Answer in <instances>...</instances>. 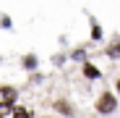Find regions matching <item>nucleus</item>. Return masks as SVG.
<instances>
[{
	"mask_svg": "<svg viewBox=\"0 0 120 118\" xmlns=\"http://www.w3.org/2000/svg\"><path fill=\"white\" fill-rule=\"evenodd\" d=\"M16 102V89H11V87H0V105L3 108H11Z\"/></svg>",
	"mask_w": 120,
	"mask_h": 118,
	"instance_id": "2",
	"label": "nucleus"
},
{
	"mask_svg": "<svg viewBox=\"0 0 120 118\" xmlns=\"http://www.w3.org/2000/svg\"><path fill=\"white\" fill-rule=\"evenodd\" d=\"M13 118H31V113H29L26 108H16V110H13Z\"/></svg>",
	"mask_w": 120,
	"mask_h": 118,
	"instance_id": "4",
	"label": "nucleus"
},
{
	"mask_svg": "<svg viewBox=\"0 0 120 118\" xmlns=\"http://www.w3.org/2000/svg\"><path fill=\"white\" fill-rule=\"evenodd\" d=\"M0 118H3V113H0Z\"/></svg>",
	"mask_w": 120,
	"mask_h": 118,
	"instance_id": "8",
	"label": "nucleus"
},
{
	"mask_svg": "<svg viewBox=\"0 0 120 118\" xmlns=\"http://www.w3.org/2000/svg\"><path fill=\"white\" fill-rule=\"evenodd\" d=\"M84 73H86V79H99V76H102V73H99V68L91 66V63H84Z\"/></svg>",
	"mask_w": 120,
	"mask_h": 118,
	"instance_id": "3",
	"label": "nucleus"
},
{
	"mask_svg": "<svg viewBox=\"0 0 120 118\" xmlns=\"http://www.w3.org/2000/svg\"><path fill=\"white\" fill-rule=\"evenodd\" d=\"M117 92H120V79H117Z\"/></svg>",
	"mask_w": 120,
	"mask_h": 118,
	"instance_id": "7",
	"label": "nucleus"
},
{
	"mask_svg": "<svg viewBox=\"0 0 120 118\" xmlns=\"http://www.w3.org/2000/svg\"><path fill=\"white\" fill-rule=\"evenodd\" d=\"M115 105H117V100H115L110 92H102V94H99V100H97V110H99V113H112Z\"/></svg>",
	"mask_w": 120,
	"mask_h": 118,
	"instance_id": "1",
	"label": "nucleus"
},
{
	"mask_svg": "<svg viewBox=\"0 0 120 118\" xmlns=\"http://www.w3.org/2000/svg\"><path fill=\"white\" fill-rule=\"evenodd\" d=\"M91 37H94V39H99V37H102V29H99L97 24H94V29H91Z\"/></svg>",
	"mask_w": 120,
	"mask_h": 118,
	"instance_id": "6",
	"label": "nucleus"
},
{
	"mask_svg": "<svg viewBox=\"0 0 120 118\" xmlns=\"http://www.w3.org/2000/svg\"><path fill=\"white\" fill-rule=\"evenodd\" d=\"M107 55H112V58H120V45H112V47L107 50Z\"/></svg>",
	"mask_w": 120,
	"mask_h": 118,
	"instance_id": "5",
	"label": "nucleus"
}]
</instances>
